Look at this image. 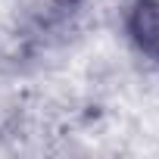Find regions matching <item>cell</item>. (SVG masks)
Segmentation results:
<instances>
[{
  "mask_svg": "<svg viewBox=\"0 0 159 159\" xmlns=\"http://www.w3.org/2000/svg\"><path fill=\"white\" fill-rule=\"evenodd\" d=\"M128 34L131 41L159 62V0H137L128 13Z\"/></svg>",
  "mask_w": 159,
  "mask_h": 159,
  "instance_id": "cell-1",
  "label": "cell"
}]
</instances>
